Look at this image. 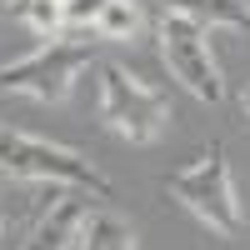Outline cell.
Here are the masks:
<instances>
[{"label": "cell", "mask_w": 250, "mask_h": 250, "mask_svg": "<svg viewBox=\"0 0 250 250\" xmlns=\"http://www.w3.org/2000/svg\"><path fill=\"white\" fill-rule=\"evenodd\" d=\"M0 225H5V215H0Z\"/></svg>", "instance_id": "4fadbf2b"}, {"label": "cell", "mask_w": 250, "mask_h": 250, "mask_svg": "<svg viewBox=\"0 0 250 250\" xmlns=\"http://www.w3.org/2000/svg\"><path fill=\"white\" fill-rule=\"evenodd\" d=\"M80 65H90V45H75V40H45L40 50H30L25 60L0 70V90H15V95H30V100H65Z\"/></svg>", "instance_id": "277c9868"}, {"label": "cell", "mask_w": 250, "mask_h": 250, "mask_svg": "<svg viewBox=\"0 0 250 250\" xmlns=\"http://www.w3.org/2000/svg\"><path fill=\"white\" fill-rule=\"evenodd\" d=\"M85 220H90L85 190H75V185H55V190H50V205L40 210L35 230L25 235L20 250H70V245L80 240V230H85Z\"/></svg>", "instance_id": "8992f818"}, {"label": "cell", "mask_w": 250, "mask_h": 250, "mask_svg": "<svg viewBox=\"0 0 250 250\" xmlns=\"http://www.w3.org/2000/svg\"><path fill=\"white\" fill-rule=\"evenodd\" d=\"M160 55H165V65H170V75L195 100H210L215 105V100L225 95L215 55H210V40H205V25H195L190 15L165 10V20H160Z\"/></svg>", "instance_id": "5b68a950"}, {"label": "cell", "mask_w": 250, "mask_h": 250, "mask_svg": "<svg viewBox=\"0 0 250 250\" xmlns=\"http://www.w3.org/2000/svg\"><path fill=\"white\" fill-rule=\"evenodd\" d=\"M165 190L190 215H200L215 235H240L245 230V215H240V200H235V180H230V165H225L220 145H205L185 170H175L165 180Z\"/></svg>", "instance_id": "6da1fadb"}, {"label": "cell", "mask_w": 250, "mask_h": 250, "mask_svg": "<svg viewBox=\"0 0 250 250\" xmlns=\"http://www.w3.org/2000/svg\"><path fill=\"white\" fill-rule=\"evenodd\" d=\"M95 35H105V40H135L140 30V10L130 5V0H105V10L95 15Z\"/></svg>", "instance_id": "30bf717a"}, {"label": "cell", "mask_w": 250, "mask_h": 250, "mask_svg": "<svg viewBox=\"0 0 250 250\" xmlns=\"http://www.w3.org/2000/svg\"><path fill=\"white\" fill-rule=\"evenodd\" d=\"M165 10L190 15L195 25H250V0H165Z\"/></svg>", "instance_id": "52a82bcc"}, {"label": "cell", "mask_w": 250, "mask_h": 250, "mask_svg": "<svg viewBox=\"0 0 250 250\" xmlns=\"http://www.w3.org/2000/svg\"><path fill=\"white\" fill-rule=\"evenodd\" d=\"M0 175H15V180H45V185H75L85 195H110V180L95 170L85 155L65 150V145H50V140H35V135H20L0 125Z\"/></svg>", "instance_id": "7a4b0ae2"}, {"label": "cell", "mask_w": 250, "mask_h": 250, "mask_svg": "<svg viewBox=\"0 0 250 250\" xmlns=\"http://www.w3.org/2000/svg\"><path fill=\"white\" fill-rule=\"evenodd\" d=\"M10 15H15V20H25L35 35L55 40L60 25H65V0H10Z\"/></svg>", "instance_id": "9c48e42d"}, {"label": "cell", "mask_w": 250, "mask_h": 250, "mask_svg": "<svg viewBox=\"0 0 250 250\" xmlns=\"http://www.w3.org/2000/svg\"><path fill=\"white\" fill-rule=\"evenodd\" d=\"M80 250H135V230L120 215L100 210V215L85 220V230H80Z\"/></svg>", "instance_id": "ba28073f"}, {"label": "cell", "mask_w": 250, "mask_h": 250, "mask_svg": "<svg viewBox=\"0 0 250 250\" xmlns=\"http://www.w3.org/2000/svg\"><path fill=\"white\" fill-rule=\"evenodd\" d=\"M100 10H105V0H65V20L70 25H95Z\"/></svg>", "instance_id": "8fae6325"}, {"label": "cell", "mask_w": 250, "mask_h": 250, "mask_svg": "<svg viewBox=\"0 0 250 250\" xmlns=\"http://www.w3.org/2000/svg\"><path fill=\"white\" fill-rule=\"evenodd\" d=\"M240 105H245V115H250V85H245V90H240Z\"/></svg>", "instance_id": "7c38bea8"}, {"label": "cell", "mask_w": 250, "mask_h": 250, "mask_svg": "<svg viewBox=\"0 0 250 250\" xmlns=\"http://www.w3.org/2000/svg\"><path fill=\"white\" fill-rule=\"evenodd\" d=\"M100 120H105L115 135H125V140L150 145L165 125H170V100L160 90H150L145 80L125 75L120 65H105L100 70Z\"/></svg>", "instance_id": "3957f363"}]
</instances>
